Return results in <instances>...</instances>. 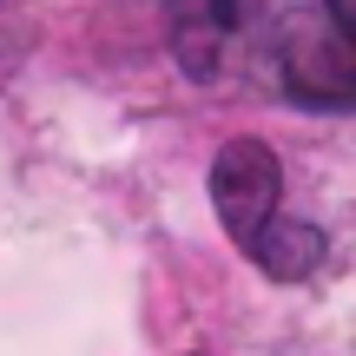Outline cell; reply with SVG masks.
Instances as JSON below:
<instances>
[{
	"instance_id": "cell-1",
	"label": "cell",
	"mask_w": 356,
	"mask_h": 356,
	"mask_svg": "<svg viewBox=\"0 0 356 356\" xmlns=\"http://www.w3.org/2000/svg\"><path fill=\"white\" fill-rule=\"evenodd\" d=\"M284 198V172L270 159V145L257 139H231L225 152L211 159V204L225 218V231L238 238V251L251 257L264 277H310L323 264V231L317 225H297V218L277 211Z\"/></svg>"
}]
</instances>
